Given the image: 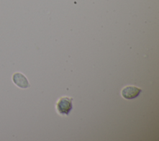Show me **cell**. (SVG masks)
<instances>
[{
	"label": "cell",
	"instance_id": "cell-1",
	"mask_svg": "<svg viewBox=\"0 0 159 141\" xmlns=\"http://www.w3.org/2000/svg\"><path fill=\"white\" fill-rule=\"evenodd\" d=\"M73 98L68 96L61 97L56 104L57 111L61 115L68 116L73 109Z\"/></svg>",
	"mask_w": 159,
	"mask_h": 141
},
{
	"label": "cell",
	"instance_id": "cell-2",
	"mask_svg": "<svg viewBox=\"0 0 159 141\" xmlns=\"http://www.w3.org/2000/svg\"><path fill=\"white\" fill-rule=\"evenodd\" d=\"M142 89L134 86H127L121 91L122 96L126 99H133L139 96Z\"/></svg>",
	"mask_w": 159,
	"mask_h": 141
},
{
	"label": "cell",
	"instance_id": "cell-3",
	"mask_svg": "<svg viewBox=\"0 0 159 141\" xmlns=\"http://www.w3.org/2000/svg\"><path fill=\"white\" fill-rule=\"evenodd\" d=\"M12 79L14 83L20 88L25 89L30 86L27 78L21 73H15L12 75Z\"/></svg>",
	"mask_w": 159,
	"mask_h": 141
}]
</instances>
